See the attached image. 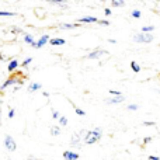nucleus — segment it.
I'll return each mask as SVG.
<instances>
[{
    "label": "nucleus",
    "instance_id": "nucleus-25",
    "mask_svg": "<svg viewBox=\"0 0 160 160\" xmlns=\"http://www.w3.org/2000/svg\"><path fill=\"white\" fill-rule=\"evenodd\" d=\"M127 110L128 111H138L139 110V105L138 104H128L127 105Z\"/></svg>",
    "mask_w": 160,
    "mask_h": 160
},
{
    "label": "nucleus",
    "instance_id": "nucleus-12",
    "mask_svg": "<svg viewBox=\"0 0 160 160\" xmlns=\"http://www.w3.org/2000/svg\"><path fill=\"white\" fill-rule=\"evenodd\" d=\"M41 90H42V84L41 83H38V82L31 83V84L27 87L28 93H35V91H41Z\"/></svg>",
    "mask_w": 160,
    "mask_h": 160
},
{
    "label": "nucleus",
    "instance_id": "nucleus-20",
    "mask_svg": "<svg viewBox=\"0 0 160 160\" xmlns=\"http://www.w3.org/2000/svg\"><path fill=\"white\" fill-rule=\"evenodd\" d=\"M131 17H132V18H141V17H142V11L138 10V8H133V10L131 11Z\"/></svg>",
    "mask_w": 160,
    "mask_h": 160
},
{
    "label": "nucleus",
    "instance_id": "nucleus-3",
    "mask_svg": "<svg viewBox=\"0 0 160 160\" xmlns=\"http://www.w3.org/2000/svg\"><path fill=\"white\" fill-rule=\"evenodd\" d=\"M22 86V79H18L17 76H11V78H8L7 80H4L3 82V84H0V91H4L7 90L10 86Z\"/></svg>",
    "mask_w": 160,
    "mask_h": 160
},
{
    "label": "nucleus",
    "instance_id": "nucleus-33",
    "mask_svg": "<svg viewBox=\"0 0 160 160\" xmlns=\"http://www.w3.org/2000/svg\"><path fill=\"white\" fill-rule=\"evenodd\" d=\"M104 14H105V16H107V17H110L111 16V14H112V11H111V8H104Z\"/></svg>",
    "mask_w": 160,
    "mask_h": 160
},
{
    "label": "nucleus",
    "instance_id": "nucleus-37",
    "mask_svg": "<svg viewBox=\"0 0 160 160\" xmlns=\"http://www.w3.org/2000/svg\"><path fill=\"white\" fill-rule=\"evenodd\" d=\"M108 42H110V44H117V41H115V39H112V38H111V39H108Z\"/></svg>",
    "mask_w": 160,
    "mask_h": 160
},
{
    "label": "nucleus",
    "instance_id": "nucleus-27",
    "mask_svg": "<svg viewBox=\"0 0 160 160\" xmlns=\"http://www.w3.org/2000/svg\"><path fill=\"white\" fill-rule=\"evenodd\" d=\"M11 32H13V34H24V32H22V30H21V28H18V27H11Z\"/></svg>",
    "mask_w": 160,
    "mask_h": 160
},
{
    "label": "nucleus",
    "instance_id": "nucleus-39",
    "mask_svg": "<svg viewBox=\"0 0 160 160\" xmlns=\"http://www.w3.org/2000/svg\"><path fill=\"white\" fill-rule=\"evenodd\" d=\"M42 96H44V97H49V93H47V91H42Z\"/></svg>",
    "mask_w": 160,
    "mask_h": 160
},
{
    "label": "nucleus",
    "instance_id": "nucleus-40",
    "mask_svg": "<svg viewBox=\"0 0 160 160\" xmlns=\"http://www.w3.org/2000/svg\"><path fill=\"white\" fill-rule=\"evenodd\" d=\"M0 122H2V108H0Z\"/></svg>",
    "mask_w": 160,
    "mask_h": 160
},
{
    "label": "nucleus",
    "instance_id": "nucleus-10",
    "mask_svg": "<svg viewBox=\"0 0 160 160\" xmlns=\"http://www.w3.org/2000/svg\"><path fill=\"white\" fill-rule=\"evenodd\" d=\"M18 66H20V62L17 61L16 58H14V59H11V61L8 62V65H7V72H8V73H13V72H16V70L18 69Z\"/></svg>",
    "mask_w": 160,
    "mask_h": 160
},
{
    "label": "nucleus",
    "instance_id": "nucleus-22",
    "mask_svg": "<svg viewBox=\"0 0 160 160\" xmlns=\"http://www.w3.org/2000/svg\"><path fill=\"white\" fill-rule=\"evenodd\" d=\"M31 62H32V58H31V56H28V58H25L24 61H22L21 63H20V66H22V68H28V65H30Z\"/></svg>",
    "mask_w": 160,
    "mask_h": 160
},
{
    "label": "nucleus",
    "instance_id": "nucleus-4",
    "mask_svg": "<svg viewBox=\"0 0 160 160\" xmlns=\"http://www.w3.org/2000/svg\"><path fill=\"white\" fill-rule=\"evenodd\" d=\"M49 39H51L49 35H48V34H44V35H41L35 42H34V45H32L31 48H35V49H41V48H44L45 45L49 42Z\"/></svg>",
    "mask_w": 160,
    "mask_h": 160
},
{
    "label": "nucleus",
    "instance_id": "nucleus-8",
    "mask_svg": "<svg viewBox=\"0 0 160 160\" xmlns=\"http://www.w3.org/2000/svg\"><path fill=\"white\" fill-rule=\"evenodd\" d=\"M125 100H127V97H124V94H122V96H118V97H110V98H105L104 102L105 104H121V102H124Z\"/></svg>",
    "mask_w": 160,
    "mask_h": 160
},
{
    "label": "nucleus",
    "instance_id": "nucleus-1",
    "mask_svg": "<svg viewBox=\"0 0 160 160\" xmlns=\"http://www.w3.org/2000/svg\"><path fill=\"white\" fill-rule=\"evenodd\" d=\"M102 138V129L101 128H94L93 131H88L87 136L84 138L83 143L84 145H94Z\"/></svg>",
    "mask_w": 160,
    "mask_h": 160
},
{
    "label": "nucleus",
    "instance_id": "nucleus-29",
    "mask_svg": "<svg viewBox=\"0 0 160 160\" xmlns=\"http://www.w3.org/2000/svg\"><path fill=\"white\" fill-rule=\"evenodd\" d=\"M14 115H16V111H14V108H10V110H8V112H7V117L8 118H14Z\"/></svg>",
    "mask_w": 160,
    "mask_h": 160
},
{
    "label": "nucleus",
    "instance_id": "nucleus-9",
    "mask_svg": "<svg viewBox=\"0 0 160 160\" xmlns=\"http://www.w3.org/2000/svg\"><path fill=\"white\" fill-rule=\"evenodd\" d=\"M69 143H70L72 148H78V149L83 146V141L78 136V133H73V136H72V139H70Z\"/></svg>",
    "mask_w": 160,
    "mask_h": 160
},
{
    "label": "nucleus",
    "instance_id": "nucleus-42",
    "mask_svg": "<svg viewBox=\"0 0 160 160\" xmlns=\"http://www.w3.org/2000/svg\"><path fill=\"white\" fill-rule=\"evenodd\" d=\"M0 104H2V100H0Z\"/></svg>",
    "mask_w": 160,
    "mask_h": 160
},
{
    "label": "nucleus",
    "instance_id": "nucleus-7",
    "mask_svg": "<svg viewBox=\"0 0 160 160\" xmlns=\"http://www.w3.org/2000/svg\"><path fill=\"white\" fill-rule=\"evenodd\" d=\"M98 18L94 16H86V17H80L78 18V24H97Z\"/></svg>",
    "mask_w": 160,
    "mask_h": 160
},
{
    "label": "nucleus",
    "instance_id": "nucleus-30",
    "mask_svg": "<svg viewBox=\"0 0 160 160\" xmlns=\"http://www.w3.org/2000/svg\"><path fill=\"white\" fill-rule=\"evenodd\" d=\"M59 117H61V114H59L56 110H52V118L53 119H59Z\"/></svg>",
    "mask_w": 160,
    "mask_h": 160
},
{
    "label": "nucleus",
    "instance_id": "nucleus-16",
    "mask_svg": "<svg viewBox=\"0 0 160 160\" xmlns=\"http://www.w3.org/2000/svg\"><path fill=\"white\" fill-rule=\"evenodd\" d=\"M49 132H51L52 136H59L61 135V127H59V125H52Z\"/></svg>",
    "mask_w": 160,
    "mask_h": 160
},
{
    "label": "nucleus",
    "instance_id": "nucleus-28",
    "mask_svg": "<svg viewBox=\"0 0 160 160\" xmlns=\"http://www.w3.org/2000/svg\"><path fill=\"white\" fill-rule=\"evenodd\" d=\"M75 112L78 114L79 117H84V115H86V112H84V111H83L82 108H78V107H75Z\"/></svg>",
    "mask_w": 160,
    "mask_h": 160
},
{
    "label": "nucleus",
    "instance_id": "nucleus-11",
    "mask_svg": "<svg viewBox=\"0 0 160 160\" xmlns=\"http://www.w3.org/2000/svg\"><path fill=\"white\" fill-rule=\"evenodd\" d=\"M79 153L72 152V150H65L63 152V159L65 160H79Z\"/></svg>",
    "mask_w": 160,
    "mask_h": 160
},
{
    "label": "nucleus",
    "instance_id": "nucleus-23",
    "mask_svg": "<svg viewBox=\"0 0 160 160\" xmlns=\"http://www.w3.org/2000/svg\"><path fill=\"white\" fill-rule=\"evenodd\" d=\"M111 6L112 7H121V6H125V2L124 0H114V2H111Z\"/></svg>",
    "mask_w": 160,
    "mask_h": 160
},
{
    "label": "nucleus",
    "instance_id": "nucleus-24",
    "mask_svg": "<svg viewBox=\"0 0 160 160\" xmlns=\"http://www.w3.org/2000/svg\"><path fill=\"white\" fill-rule=\"evenodd\" d=\"M58 121H59V127H66V125H68V118H66V117H63V115L59 117Z\"/></svg>",
    "mask_w": 160,
    "mask_h": 160
},
{
    "label": "nucleus",
    "instance_id": "nucleus-38",
    "mask_svg": "<svg viewBox=\"0 0 160 160\" xmlns=\"http://www.w3.org/2000/svg\"><path fill=\"white\" fill-rule=\"evenodd\" d=\"M6 59H7V58H6L4 55H2V53H0V61H6Z\"/></svg>",
    "mask_w": 160,
    "mask_h": 160
},
{
    "label": "nucleus",
    "instance_id": "nucleus-6",
    "mask_svg": "<svg viewBox=\"0 0 160 160\" xmlns=\"http://www.w3.org/2000/svg\"><path fill=\"white\" fill-rule=\"evenodd\" d=\"M102 56H108V52L105 49H96L93 52H90L86 58L87 59H101Z\"/></svg>",
    "mask_w": 160,
    "mask_h": 160
},
{
    "label": "nucleus",
    "instance_id": "nucleus-13",
    "mask_svg": "<svg viewBox=\"0 0 160 160\" xmlns=\"http://www.w3.org/2000/svg\"><path fill=\"white\" fill-rule=\"evenodd\" d=\"M22 39H24V42L27 45H30V47H32L34 42H35L34 35H32V34H30V32H24V34H22Z\"/></svg>",
    "mask_w": 160,
    "mask_h": 160
},
{
    "label": "nucleus",
    "instance_id": "nucleus-5",
    "mask_svg": "<svg viewBox=\"0 0 160 160\" xmlns=\"http://www.w3.org/2000/svg\"><path fill=\"white\" fill-rule=\"evenodd\" d=\"M4 146H6V149H7L8 152H16L17 143H16V141H14V138L11 135H6L4 136Z\"/></svg>",
    "mask_w": 160,
    "mask_h": 160
},
{
    "label": "nucleus",
    "instance_id": "nucleus-19",
    "mask_svg": "<svg viewBox=\"0 0 160 160\" xmlns=\"http://www.w3.org/2000/svg\"><path fill=\"white\" fill-rule=\"evenodd\" d=\"M14 16H17V13H14V11L0 10V17H14Z\"/></svg>",
    "mask_w": 160,
    "mask_h": 160
},
{
    "label": "nucleus",
    "instance_id": "nucleus-21",
    "mask_svg": "<svg viewBox=\"0 0 160 160\" xmlns=\"http://www.w3.org/2000/svg\"><path fill=\"white\" fill-rule=\"evenodd\" d=\"M131 69H132V72H135V73H139V72H141V66H139V65L136 63L135 61L131 62Z\"/></svg>",
    "mask_w": 160,
    "mask_h": 160
},
{
    "label": "nucleus",
    "instance_id": "nucleus-15",
    "mask_svg": "<svg viewBox=\"0 0 160 160\" xmlns=\"http://www.w3.org/2000/svg\"><path fill=\"white\" fill-rule=\"evenodd\" d=\"M78 27H79L78 22H63V24L59 25V28H66V30H73V28Z\"/></svg>",
    "mask_w": 160,
    "mask_h": 160
},
{
    "label": "nucleus",
    "instance_id": "nucleus-34",
    "mask_svg": "<svg viewBox=\"0 0 160 160\" xmlns=\"http://www.w3.org/2000/svg\"><path fill=\"white\" fill-rule=\"evenodd\" d=\"M150 142H152V138H150V136L143 138V145H148V143H150Z\"/></svg>",
    "mask_w": 160,
    "mask_h": 160
},
{
    "label": "nucleus",
    "instance_id": "nucleus-36",
    "mask_svg": "<svg viewBox=\"0 0 160 160\" xmlns=\"http://www.w3.org/2000/svg\"><path fill=\"white\" fill-rule=\"evenodd\" d=\"M28 160H42V159H37V158H34V156H28Z\"/></svg>",
    "mask_w": 160,
    "mask_h": 160
},
{
    "label": "nucleus",
    "instance_id": "nucleus-35",
    "mask_svg": "<svg viewBox=\"0 0 160 160\" xmlns=\"http://www.w3.org/2000/svg\"><path fill=\"white\" fill-rule=\"evenodd\" d=\"M148 159H149V160H160L159 156H149Z\"/></svg>",
    "mask_w": 160,
    "mask_h": 160
},
{
    "label": "nucleus",
    "instance_id": "nucleus-32",
    "mask_svg": "<svg viewBox=\"0 0 160 160\" xmlns=\"http://www.w3.org/2000/svg\"><path fill=\"white\" fill-rule=\"evenodd\" d=\"M143 125H145V127H155L156 122H153V121H146V122H143Z\"/></svg>",
    "mask_w": 160,
    "mask_h": 160
},
{
    "label": "nucleus",
    "instance_id": "nucleus-14",
    "mask_svg": "<svg viewBox=\"0 0 160 160\" xmlns=\"http://www.w3.org/2000/svg\"><path fill=\"white\" fill-rule=\"evenodd\" d=\"M66 41L63 38H51L49 39V45L51 47H61V45H65Z\"/></svg>",
    "mask_w": 160,
    "mask_h": 160
},
{
    "label": "nucleus",
    "instance_id": "nucleus-26",
    "mask_svg": "<svg viewBox=\"0 0 160 160\" xmlns=\"http://www.w3.org/2000/svg\"><path fill=\"white\" fill-rule=\"evenodd\" d=\"M108 93H110V94H111V96H112V97H118V96H122V93H121V91H119V90H114V88H111V90L108 91Z\"/></svg>",
    "mask_w": 160,
    "mask_h": 160
},
{
    "label": "nucleus",
    "instance_id": "nucleus-2",
    "mask_svg": "<svg viewBox=\"0 0 160 160\" xmlns=\"http://www.w3.org/2000/svg\"><path fill=\"white\" fill-rule=\"evenodd\" d=\"M133 42H138V44H150L153 42L155 37L153 34H145V32H136L132 35Z\"/></svg>",
    "mask_w": 160,
    "mask_h": 160
},
{
    "label": "nucleus",
    "instance_id": "nucleus-31",
    "mask_svg": "<svg viewBox=\"0 0 160 160\" xmlns=\"http://www.w3.org/2000/svg\"><path fill=\"white\" fill-rule=\"evenodd\" d=\"M97 24H100V25H110V21H108V20H98V21H97Z\"/></svg>",
    "mask_w": 160,
    "mask_h": 160
},
{
    "label": "nucleus",
    "instance_id": "nucleus-18",
    "mask_svg": "<svg viewBox=\"0 0 160 160\" xmlns=\"http://www.w3.org/2000/svg\"><path fill=\"white\" fill-rule=\"evenodd\" d=\"M51 4H55V6H61L62 8H66L68 7V3L63 2V0H51Z\"/></svg>",
    "mask_w": 160,
    "mask_h": 160
},
{
    "label": "nucleus",
    "instance_id": "nucleus-17",
    "mask_svg": "<svg viewBox=\"0 0 160 160\" xmlns=\"http://www.w3.org/2000/svg\"><path fill=\"white\" fill-rule=\"evenodd\" d=\"M155 31V25H143L141 28V32H145V34H152Z\"/></svg>",
    "mask_w": 160,
    "mask_h": 160
},
{
    "label": "nucleus",
    "instance_id": "nucleus-41",
    "mask_svg": "<svg viewBox=\"0 0 160 160\" xmlns=\"http://www.w3.org/2000/svg\"><path fill=\"white\" fill-rule=\"evenodd\" d=\"M156 91H158V93H160V88H159V90H156Z\"/></svg>",
    "mask_w": 160,
    "mask_h": 160
}]
</instances>
